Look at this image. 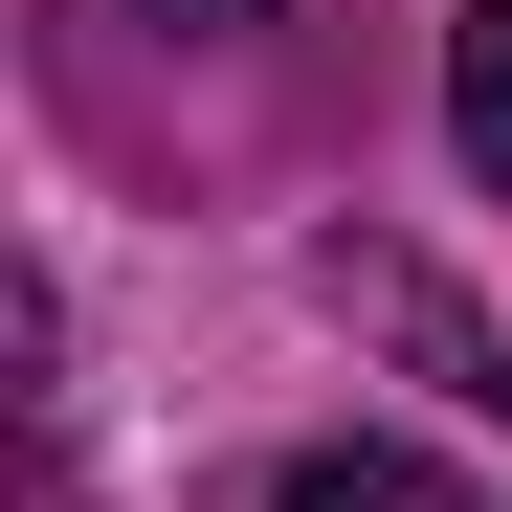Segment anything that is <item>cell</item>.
<instances>
[{
  "label": "cell",
  "instance_id": "1",
  "mask_svg": "<svg viewBox=\"0 0 512 512\" xmlns=\"http://www.w3.org/2000/svg\"><path fill=\"white\" fill-rule=\"evenodd\" d=\"M312 290H334V312H357V334H401V357H423V379H446L468 423H512V334H490V312H468L446 268H423V245H312Z\"/></svg>",
  "mask_w": 512,
  "mask_h": 512
},
{
  "label": "cell",
  "instance_id": "2",
  "mask_svg": "<svg viewBox=\"0 0 512 512\" xmlns=\"http://www.w3.org/2000/svg\"><path fill=\"white\" fill-rule=\"evenodd\" d=\"M446 134H468V179H512V0L446 23Z\"/></svg>",
  "mask_w": 512,
  "mask_h": 512
},
{
  "label": "cell",
  "instance_id": "3",
  "mask_svg": "<svg viewBox=\"0 0 512 512\" xmlns=\"http://www.w3.org/2000/svg\"><path fill=\"white\" fill-rule=\"evenodd\" d=\"M268 512H468V490L423 468V446H312V468H290Z\"/></svg>",
  "mask_w": 512,
  "mask_h": 512
},
{
  "label": "cell",
  "instance_id": "4",
  "mask_svg": "<svg viewBox=\"0 0 512 512\" xmlns=\"http://www.w3.org/2000/svg\"><path fill=\"white\" fill-rule=\"evenodd\" d=\"M156 23H268V0H156Z\"/></svg>",
  "mask_w": 512,
  "mask_h": 512
}]
</instances>
